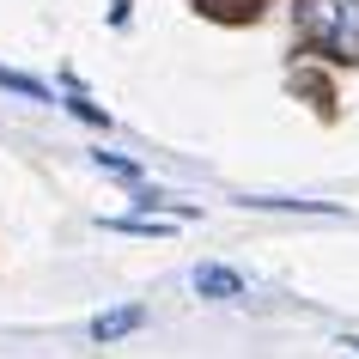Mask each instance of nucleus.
<instances>
[{"instance_id":"obj_4","label":"nucleus","mask_w":359,"mask_h":359,"mask_svg":"<svg viewBox=\"0 0 359 359\" xmlns=\"http://www.w3.org/2000/svg\"><path fill=\"white\" fill-rule=\"evenodd\" d=\"M250 208H280V213H341L329 201H292V195H244Z\"/></svg>"},{"instance_id":"obj_5","label":"nucleus","mask_w":359,"mask_h":359,"mask_svg":"<svg viewBox=\"0 0 359 359\" xmlns=\"http://www.w3.org/2000/svg\"><path fill=\"white\" fill-rule=\"evenodd\" d=\"M110 231H134V238H165L170 226H158V219H104Z\"/></svg>"},{"instance_id":"obj_1","label":"nucleus","mask_w":359,"mask_h":359,"mask_svg":"<svg viewBox=\"0 0 359 359\" xmlns=\"http://www.w3.org/2000/svg\"><path fill=\"white\" fill-rule=\"evenodd\" d=\"M299 31L341 61H359V0H299Z\"/></svg>"},{"instance_id":"obj_3","label":"nucleus","mask_w":359,"mask_h":359,"mask_svg":"<svg viewBox=\"0 0 359 359\" xmlns=\"http://www.w3.org/2000/svg\"><path fill=\"white\" fill-rule=\"evenodd\" d=\"M140 323H147L140 304H116V311H104V317L92 323V341H122V335H134Z\"/></svg>"},{"instance_id":"obj_2","label":"nucleus","mask_w":359,"mask_h":359,"mask_svg":"<svg viewBox=\"0 0 359 359\" xmlns=\"http://www.w3.org/2000/svg\"><path fill=\"white\" fill-rule=\"evenodd\" d=\"M195 292H201V299H238L244 280H238L226 262H201V268H195Z\"/></svg>"},{"instance_id":"obj_6","label":"nucleus","mask_w":359,"mask_h":359,"mask_svg":"<svg viewBox=\"0 0 359 359\" xmlns=\"http://www.w3.org/2000/svg\"><path fill=\"white\" fill-rule=\"evenodd\" d=\"M97 165L116 170V177H140V165H134V158H116V152H97Z\"/></svg>"}]
</instances>
